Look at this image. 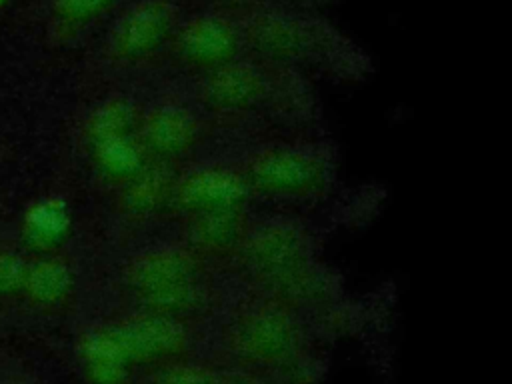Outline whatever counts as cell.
<instances>
[{
	"label": "cell",
	"mask_w": 512,
	"mask_h": 384,
	"mask_svg": "<svg viewBox=\"0 0 512 384\" xmlns=\"http://www.w3.org/2000/svg\"><path fill=\"white\" fill-rule=\"evenodd\" d=\"M124 276L144 312L182 320L208 302L206 264L186 246L142 250L128 262Z\"/></svg>",
	"instance_id": "1"
},
{
	"label": "cell",
	"mask_w": 512,
	"mask_h": 384,
	"mask_svg": "<svg viewBox=\"0 0 512 384\" xmlns=\"http://www.w3.org/2000/svg\"><path fill=\"white\" fill-rule=\"evenodd\" d=\"M242 174L252 194L282 200L318 196L330 182V160L312 146H270L254 152Z\"/></svg>",
	"instance_id": "2"
},
{
	"label": "cell",
	"mask_w": 512,
	"mask_h": 384,
	"mask_svg": "<svg viewBox=\"0 0 512 384\" xmlns=\"http://www.w3.org/2000/svg\"><path fill=\"white\" fill-rule=\"evenodd\" d=\"M236 260L268 288L310 264V238L288 220L252 224Z\"/></svg>",
	"instance_id": "3"
},
{
	"label": "cell",
	"mask_w": 512,
	"mask_h": 384,
	"mask_svg": "<svg viewBox=\"0 0 512 384\" xmlns=\"http://www.w3.org/2000/svg\"><path fill=\"white\" fill-rule=\"evenodd\" d=\"M252 190L240 168L210 164L178 174L172 210L184 218L246 210Z\"/></svg>",
	"instance_id": "4"
},
{
	"label": "cell",
	"mask_w": 512,
	"mask_h": 384,
	"mask_svg": "<svg viewBox=\"0 0 512 384\" xmlns=\"http://www.w3.org/2000/svg\"><path fill=\"white\" fill-rule=\"evenodd\" d=\"M138 138L150 162L174 166L196 150L202 140V124L190 108L162 102L140 114Z\"/></svg>",
	"instance_id": "5"
},
{
	"label": "cell",
	"mask_w": 512,
	"mask_h": 384,
	"mask_svg": "<svg viewBox=\"0 0 512 384\" xmlns=\"http://www.w3.org/2000/svg\"><path fill=\"white\" fill-rule=\"evenodd\" d=\"M176 8L168 0H140L118 22L114 32L116 56L140 62L162 46H166L176 32Z\"/></svg>",
	"instance_id": "6"
},
{
	"label": "cell",
	"mask_w": 512,
	"mask_h": 384,
	"mask_svg": "<svg viewBox=\"0 0 512 384\" xmlns=\"http://www.w3.org/2000/svg\"><path fill=\"white\" fill-rule=\"evenodd\" d=\"M174 50L192 68L212 72L236 62L240 34L232 22L220 16H196L174 32Z\"/></svg>",
	"instance_id": "7"
},
{
	"label": "cell",
	"mask_w": 512,
	"mask_h": 384,
	"mask_svg": "<svg viewBox=\"0 0 512 384\" xmlns=\"http://www.w3.org/2000/svg\"><path fill=\"white\" fill-rule=\"evenodd\" d=\"M236 350L252 362L276 364L288 360L296 350L294 324L278 308H260L246 314L234 330Z\"/></svg>",
	"instance_id": "8"
},
{
	"label": "cell",
	"mask_w": 512,
	"mask_h": 384,
	"mask_svg": "<svg viewBox=\"0 0 512 384\" xmlns=\"http://www.w3.org/2000/svg\"><path fill=\"white\" fill-rule=\"evenodd\" d=\"M246 210H230L186 218L184 246L206 266L236 258L250 230Z\"/></svg>",
	"instance_id": "9"
},
{
	"label": "cell",
	"mask_w": 512,
	"mask_h": 384,
	"mask_svg": "<svg viewBox=\"0 0 512 384\" xmlns=\"http://www.w3.org/2000/svg\"><path fill=\"white\" fill-rule=\"evenodd\" d=\"M112 328L132 362H152L178 356L186 348L188 340L180 320L152 312L136 314Z\"/></svg>",
	"instance_id": "10"
},
{
	"label": "cell",
	"mask_w": 512,
	"mask_h": 384,
	"mask_svg": "<svg viewBox=\"0 0 512 384\" xmlns=\"http://www.w3.org/2000/svg\"><path fill=\"white\" fill-rule=\"evenodd\" d=\"M200 98L214 112L240 114L260 106L268 98V84L252 66L230 62L206 72Z\"/></svg>",
	"instance_id": "11"
},
{
	"label": "cell",
	"mask_w": 512,
	"mask_h": 384,
	"mask_svg": "<svg viewBox=\"0 0 512 384\" xmlns=\"http://www.w3.org/2000/svg\"><path fill=\"white\" fill-rule=\"evenodd\" d=\"M176 170L172 164L150 162L138 176L122 186L120 208L136 220H152L166 210H172V196L176 186Z\"/></svg>",
	"instance_id": "12"
},
{
	"label": "cell",
	"mask_w": 512,
	"mask_h": 384,
	"mask_svg": "<svg viewBox=\"0 0 512 384\" xmlns=\"http://www.w3.org/2000/svg\"><path fill=\"white\" fill-rule=\"evenodd\" d=\"M90 144L98 172L112 184L124 186L150 164L138 132L112 134L90 140Z\"/></svg>",
	"instance_id": "13"
},
{
	"label": "cell",
	"mask_w": 512,
	"mask_h": 384,
	"mask_svg": "<svg viewBox=\"0 0 512 384\" xmlns=\"http://www.w3.org/2000/svg\"><path fill=\"white\" fill-rule=\"evenodd\" d=\"M80 356L96 384H122L134 364L112 326L86 334L80 342Z\"/></svg>",
	"instance_id": "14"
},
{
	"label": "cell",
	"mask_w": 512,
	"mask_h": 384,
	"mask_svg": "<svg viewBox=\"0 0 512 384\" xmlns=\"http://www.w3.org/2000/svg\"><path fill=\"white\" fill-rule=\"evenodd\" d=\"M70 228L68 208L58 198H48L30 208L24 220L26 242L36 250H54Z\"/></svg>",
	"instance_id": "15"
},
{
	"label": "cell",
	"mask_w": 512,
	"mask_h": 384,
	"mask_svg": "<svg viewBox=\"0 0 512 384\" xmlns=\"http://www.w3.org/2000/svg\"><path fill=\"white\" fill-rule=\"evenodd\" d=\"M138 108L126 100V98H110L104 104H100L90 120H88V138L98 140L104 136L112 134H128V132H138V122H140Z\"/></svg>",
	"instance_id": "16"
},
{
	"label": "cell",
	"mask_w": 512,
	"mask_h": 384,
	"mask_svg": "<svg viewBox=\"0 0 512 384\" xmlns=\"http://www.w3.org/2000/svg\"><path fill=\"white\" fill-rule=\"evenodd\" d=\"M26 290L38 302H56L70 288V270L60 260H40L26 274Z\"/></svg>",
	"instance_id": "17"
},
{
	"label": "cell",
	"mask_w": 512,
	"mask_h": 384,
	"mask_svg": "<svg viewBox=\"0 0 512 384\" xmlns=\"http://www.w3.org/2000/svg\"><path fill=\"white\" fill-rule=\"evenodd\" d=\"M114 0H54L56 12L66 20H88L108 10Z\"/></svg>",
	"instance_id": "18"
},
{
	"label": "cell",
	"mask_w": 512,
	"mask_h": 384,
	"mask_svg": "<svg viewBox=\"0 0 512 384\" xmlns=\"http://www.w3.org/2000/svg\"><path fill=\"white\" fill-rule=\"evenodd\" d=\"M28 266L14 254H0V294L18 292L26 284Z\"/></svg>",
	"instance_id": "19"
},
{
	"label": "cell",
	"mask_w": 512,
	"mask_h": 384,
	"mask_svg": "<svg viewBox=\"0 0 512 384\" xmlns=\"http://www.w3.org/2000/svg\"><path fill=\"white\" fill-rule=\"evenodd\" d=\"M160 384H222V380L198 366H172L160 378Z\"/></svg>",
	"instance_id": "20"
},
{
	"label": "cell",
	"mask_w": 512,
	"mask_h": 384,
	"mask_svg": "<svg viewBox=\"0 0 512 384\" xmlns=\"http://www.w3.org/2000/svg\"><path fill=\"white\" fill-rule=\"evenodd\" d=\"M4 2H6V0H0V6H2V4H4Z\"/></svg>",
	"instance_id": "21"
}]
</instances>
